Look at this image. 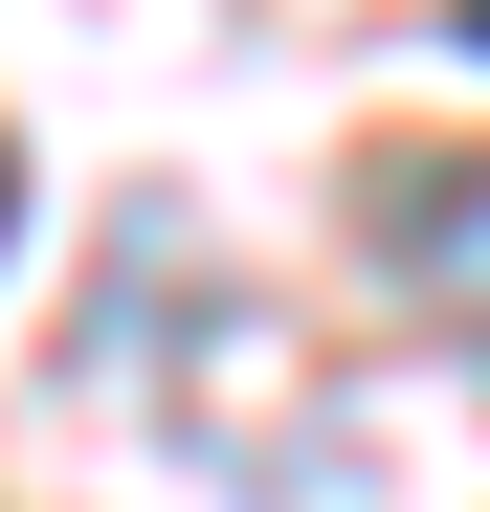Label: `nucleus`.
I'll return each instance as SVG.
<instances>
[{
    "label": "nucleus",
    "instance_id": "f257e3e1",
    "mask_svg": "<svg viewBox=\"0 0 490 512\" xmlns=\"http://www.w3.org/2000/svg\"><path fill=\"white\" fill-rule=\"evenodd\" d=\"M401 290H446L490 334V179H401Z\"/></svg>",
    "mask_w": 490,
    "mask_h": 512
},
{
    "label": "nucleus",
    "instance_id": "7ed1b4c3",
    "mask_svg": "<svg viewBox=\"0 0 490 512\" xmlns=\"http://www.w3.org/2000/svg\"><path fill=\"white\" fill-rule=\"evenodd\" d=\"M446 45H490V0H446Z\"/></svg>",
    "mask_w": 490,
    "mask_h": 512
},
{
    "label": "nucleus",
    "instance_id": "f03ea898",
    "mask_svg": "<svg viewBox=\"0 0 490 512\" xmlns=\"http://www.w3.org/2000/svg\"><path fill=\"white\" fill-rule=\"evenodd\" d=\"M0 245H23V156H0Z\"/></svg>",
    "mask_w": 490,
    "mask_h": 512
}]
</instances>
